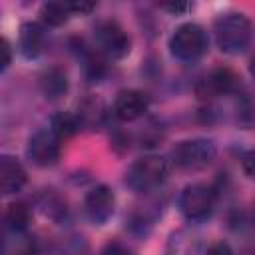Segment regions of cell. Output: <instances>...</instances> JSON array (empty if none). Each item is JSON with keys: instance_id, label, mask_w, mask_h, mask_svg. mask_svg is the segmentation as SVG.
<instances>
[{"instance_id": "16", "label": "cell", "mask_w": 255, "mask_h": 255, "mask_svg": "<svg viewBox=\"0 0 255 255\" xmlns=\"http://www.w3.org/2000/svg\"><path fill=\"white\" fill-rule=\"evenodd\" d=\"M8 221L18 231L26 229L30 223V207L26 203H12L8 207Z\"/></svg>"}, {"instance_id": "9", "label": "cell", "mask_w": 255, "mask_h": 255, "mask_svg": "<svg viewBox=\"0 0 255 255\" xmlns=\"http://www.w3.org/2000/svg\"><path fill=\"white\" fill-rule=\"evenodd\" d=\"M149 108V98L139 90H124L114 102V114L122 122H133L141 118Z\"/></svg>"}, {"instance_id": "3", "label": "cell", "mask_w": 255, "mask_h": 255, "mask_svg": "<svg viewBox=\"0 0 255 255\" xmlns=\"http://www.w3.org/2000/svg\"><path fill=\"white\" fill-rule=\"evenodd\" d=\"M167 175V163L159 155L139 157L126 173V181L135 191H149L157 187Z\"/></svg>"}, {"instance_id": "4", "label": "cell", "mask_w": 255, "mask_h": 255, "mask_svg": "<svg viewBox=\"0 0 255 255\" xmlns=\"http://www.w3.org/2000/svg\"><path fill=\"white\" fill-rule=\"evenodd\" d=\"M215 157V145L209 139H187L181 141L173 151V165L181 171H199L207 167Z\"/></svg>"}, {"instance_id": "14", "label": "cell", "mask_w": 255, "mask_h": 255, "mask_svg": "<svg viewBox=\"0 0 255 255\" xmlns=\"http://www.w3.org/2000/svg\"><path fill=\"white\" fill-rule=\"evenodd\" d=\"M80 124H78V118L70 112H58L54 118H52V128L50 131L58 137V141H66L70 139L76 131H78Z\"/></svg>"}, {"instance_id": "21", "label": "cell", "mask_w": 255, "mask_h": 255, "mask_svg": "<svg viewBox=\"0 0 255 255\" xmlns=\"http://www.w3.org/2000/svg\"><path fill=\"white\" fill-rule=\"evenodd\" d=\"M163 10H169L173 14H179V12H185L191 8V4H185V2H175V4H161Z\"/></svg>"}, {"instance_id": "19", "label": "cell", "mask_w": 255, "mask_h": 255, "mask_svg": "<svg viewBox=\"0 0 255 255\" xmlns=\"http://www.w3.org/2000/svg\"><path fill=\"white\" fill-rule=\"evenodd\" d=\"M102 255H133V251L128 245L120 243V241H112V243L106 245V249L102 251Z\"/></svg>"}, {"instance_id": "5", "label": "cell", "mask_w": 255, "mask_h": 255, "mask_svg": "<svg viewBox=\"0 0 255 255\" xmlns=\"http://www.w3.org/2000/svg\"><path fill=\"white\" fill-rule=\"evenodd\" d=\"M96 42L100 50L112 60H120L129 52V36L114 20H106L96 28Z\"/></svg>"}, {"instance_id": "17", "label": "cell", "mask_w": 255, "mask_h": 255, "mask_svg": "<svg viewBox=\"0 0 255 255\" xmlns=\"http://www.w3.org/2000/svg\"><path fill=\"white\" fill-rule=\"evenodd\" d=\"M10 62H12V46L4 36H0V72H4L10 66Z\"/></svg>"}, {"instance_id": "10", "label": "cell", "mask_w": 255, "mask_h": 255, "mask_svg": "<svg viewBox=\"0 0 255 255\" xmlns=\"http://www.w3.org/2000/svg\"><path fill=\"white\" fill-rule=\"evenodd\" d=\"M235 84H237V76L229 68H217V70L209 72L203 80H199V84L195 86V94L201 100L215 98V96L231 92L235 88Z\"/></svg>"}, {"instance_id": "8", "label": "cell", "mask_w": 255, "mask_h": 255, "mask_svg": "<svg viewBox=\"0 0 255 255\" xmlns=\"http://www.w3.org/2000/svg\"><path fill=\"white\" fill-rule=\"evenodd\" d=\"M84 207H86V215L94 223L102 225V223H106L114 215L116 195H114V191L108 185H96V187H92L88 191Z\"/></svg>"}, {"instance_id": "13", "label": "cell", "mask_w": 255, "mask_h": 255, "mask_svg": "<svg viewBox=\"0 0 255 255\" xmlns=\"http://www.w3.org/2000/svg\"><path fill=\"white\" fill-rule=\"evenodd\" d=\"M40 88H42V94L48 100H60L68 92V76H66V72L62 68H58V66L48 68L40 78Z\"/></svg>"}, {"instance_id": "20", "label": "cell", "mask_w": 255, "mask_h": 255, "mask_svg": "<svg viewBox=\"0 0 255 255\" xmlns=\"http://www.w3.org/2000/svg\"><path fill=\"white\" fill-rule=\"evenodd\" d=\"M207 255H233V251H231V247H229L227 243H223V241H217V243L209 245V249H207Z\"/></svg>"}, {"instance_id": "15", "label": "cell", "mask_w": 255, "mask_h": 255, "mask_svg": "<svg viewBox=\"0 0 255 255\" xmlns=\"http://www.w3.org/2000/svg\"><path fill=\"white\" fill-rule=\"evenodd\" d=\"M40 18L48 26H62L68 22L70 12L66 8V2H46L40 6Z\"/></svg>"}, {"instance_id": "7", "label": "cell", "mask_w": 255, "mask_h": 255, "mask_svg": "<svg viewBox=\"0 0 255 255\" xmlns=\"http://www.w3.org/2000/svg\"><path fill=\"white\" fill-rule=\"evenodd\" d=\"M28 155L40 167H50L60 159V141L50 129H38L28 141Z\"/></svg>"}, {"instance_id": "11", "label": "cell", "mask_w": 255, "mask_h": 255, "mask_svg": "<svg viewBox=\"0 0 255 255\" xmlns=\"http://www.w3.org/2000/svg\"><path fill=\"white\" fill-rule=\"evenodd\" d=\"M26 183V169L14 155H0V195L16 193Z\"/></svg>"}, {"instance_id": "12", "label": "cell", "mask_w": 255, "mask_h": 255, "mask_svg": "<svg viewBox=\"0 0 255 255\" xmlns=\"http://www.w3.org/2000/svg\"><path fill=\"white\" fill-rule=\"evenodd\" d=\"M20 52L26 58H36L44 48V32L36 22H26L20 26Z\"/></svg>"}, {"instance_id": "1", "label": "cell", "mask_w": 255, "mask_h": 255, "mask_svg": "<svg viewBox=\"0 0 255 255\" xmlns=\"http://www.w3.org/2000/svg\"><path fill=\"white\" fill-rule=\"evenodd\" d=\"M215 40L221 52L241 54L251 40V24L243 14H225L215 24Z\"/></svg>"}, {"instance_id": "6", "label": "cell", "mask_w": 255, "mask_h": 255, "mask_svg": "<svg viewBox=\"0 0 255 255\" xmlns=\"http://www.w3.org/2000/svg\"><path fill=\"white\" fill-rule=\"evenodd\" d=\"M179 207H181V213L191 221L205 219L213 209V191L201 183L187 185L181 193Z\"/></svg>"}, {"instance_id": "22", "label": "cell", "mask_w": 255, "mask_h": 255, "mask_svg": "<svg viewBox=\"0 0 255 255\" xmlns=\"http://www.w3.org/2000/svg\"><path fill=\"white\" fill-rule=\"evenodd\" d=\"M251 163H253V153L249 151V153H245V157H243V169H245V175H247V177L253 175V167H251Z\"/></svg>"}, {"instance_id": "18", "label": "cell", "mask_w": 255, "mask_h": 255, "mask_svg": "<svg viewBox=\"0 0 255 255\" xmlns=\"http://www.w3.org/2000/svg\"><path fill=\"white\" fill-rule=\"evenodd\" d=\"M66 8L70 14H80V16H86L90 14L92 10H96V4L94 2H66Z\"/></svg>"}, {"instance_id": "2", "label": "cell", "mask_w": 255, "mask_h": 255, "mask_svg": "<svg viewBox=\"0 0 255 255\" xmlns=\"http://www.w3.org/2000/svg\"><path fill=\"white\" fill-rule=\"evenodd\" d=\"M169 50L181 62L197 60L207 50V36L203 28L193 22L181 24L169 38Z\"/></svg>"}]
</instances>
